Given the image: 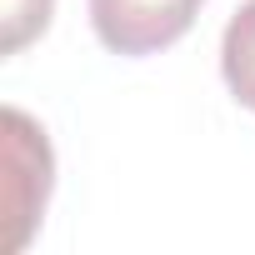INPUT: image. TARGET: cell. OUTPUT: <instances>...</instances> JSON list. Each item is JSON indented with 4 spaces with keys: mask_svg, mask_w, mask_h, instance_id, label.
<instances>
[{
    "mask_svg": "<svg viewBox=\"0 0 255 255\" xmlns=\"http://www.w3.org/2000/svg\"><path fill=\"white\" fill-rule=\"evenodd\" d=\"M0 130H5V225H10L5 250H20L50 195V145L45 130L15 105L0 115Z\"/></svg>",
    "mask_w": 255,
    "mask_h": 255,
    "instance_id": "1",
    "label": "cell"
},
{
    "mask_svg": "<svg viewBox=\"0 0 255 255\" xmlns=\"http://www.w3.org/2000/svg\"><path fill=\"white\" fill-rule=\"evenodd\" d=\"M205 0H90V25L115 55H155L175 45Z\"/></svg>",
    "mask_w": 255,
    "mask_h": 255,
    "instance_id": "2",
    "label": "cell"
},
{
    "mask_svg": "<svg viewBox=\"0 0 255 255\" xmlns=\"http://www.w3.org/2000/svg\"><path fill=\"white\" fill-rule=\"evenodd\" d=\"M220 75H225L230 95H235L245 110H255V0H245V5L230 15V25H225Z\"/></svg>",
    "mask_w": 255,
    "mask_h": 255,
    "instance_id": "3",
    "label": "cell"
},
{
    "mask_svg": "<svg viewBox=\"0 0 255 255\" xmlns=\"http://www.w3.org/2000/svg\"><path fill=\"white\" fill-rule=\"evenodd\" d=\"M0 25H5V35H0V50L15 55L25 50L45 25H50V10H55V0H0Z\"/></svg>",
    "mask_w": 255,
    "mask_h": 255,
    "instance_id": "4",
    "label": "cell"
}]
</instances>
